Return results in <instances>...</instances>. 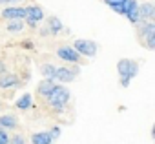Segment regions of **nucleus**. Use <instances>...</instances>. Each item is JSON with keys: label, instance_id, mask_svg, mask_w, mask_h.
<instances>
[{"label": "nucleus", "instance_id": "19", "mask_svg": "<svg viewBox=\"0 0 155 144\" xmlns=\"http://www.w3.org/2000/svg\"><path fill=\"white\" fill-rule=\"evenodd\" d=\"M48 133H49V137H51V140L55 142V140H57V139L60 137V128H58V126H55V128H53L51 131H48Z\"/></svg>", "mask_w": 155, "mask_h": 144}, {"label": "nucleus", "instance_id": "9", "mask_svg": "<svg viewBox=\"0 0 155 144\" xmlns=\"http://www.w3.org/2000/svg\"><path fill=\"white\" fill-rule=\"evenodd\" d=\"M139 4H137V0H124L122 4H119V6H111V9L115 11V13H119V15H122V17H126L131 9H135Z\"/></svg>", "mask_w": 155, "mask_h": 144}, {"label": "nucleus", "instance_id": "13", "mask_svg": "<svg viewBox=\"0 0 155 144\" xmlns=\"http://www.w3.org/2000/svg\"><path fill=\"white\" fill-rule=\"evenodd\" d=\"M24 11H26V17L24 18H33L37 22H40L44 18V11L38 6H28V8H24Z\"/></svg>", "mask_w": 155, "mask_h": 144}, {"label": "nucleus", "instance_id": "1", "mask_svg": "<svg viewBox=\"0 0 155 144\" xmlns=\"http://www.w3.org/2000/svg\"><path fill=\"white\" fill-rule=\"evenodd\" d=\"M46 100H48V104H49L57 113H60V111L66 110V106H68V102H69V91H68L64 86L57 84V86L53 88V91L46 95Z\"/></svg>", "mask_w": 155, "mask_h": 144}, {"label": "nucleus", "instance_id": "24", "mask_svg": "<svg viewBox=\"0 0 155 144\" xmlns=\"http://www.w3.org/2000/svg\"><path fill=\"white\" fill-rule=\"evenodd\" d=\"M2 73H6V64L0 60V75H2Z\"/></svg>", "mask_w": 155, "mask_h": 144}, {"label": "nucleus", "instance_id": "10", "mask_svg": "<svg viewBox=\"0 0 155 144\" xmlns=\"http://www.w3.org/2000/svg\"><path fill=\"white\" fill-rule=\"evenodd\" d=\"M24 17H26L24 8H6L2 11V18H6V20H15V18H22L24 20Z\"/></svg>", "mask_w": 155, "mask_h": 144}, {"label": "nucleus", "instance_id": "23", "mask_svg": "<svg viewBox=\"0 0 155 144\" xmlns=\"http://www.w3.org/2000/svg\"><path fill=\"white\" fill-rule=\"evenodd\" d=\"M26 22H28V26H29V28H33V29L38 26V22H37V20H33V18H26Z\"/></svg>", "mask_w": 155, "mask_h": 144}, {"label": "nucleus", "instance_id": "5", "mask_svg": "<svg viewBox=\"0 0 155 144\" xmlns=\"http://www.w3.org/2000/svg\"><path fill=\"white\" fill-rule=\"evenodd\" d=\"M57 55H58V58H60V60H66V62H71V64H77V62L81 60V55L77 53L73 47H68V46L58 47Z\"/></svg>", "mask_w": 155, "mask_h": 144}, {"label": "nucleus", "instance_id": "3", "mask_svg": "<svg viewBox=\"0 0 155 144\" xmlns=\"http://www.w3.org/2000/svg\"><path fill=\"white\" fill-rule=\"evenodd\" d=\"M73 49L79 53L81 57H82V55H84V57H95L97 51H99V46H97V42L88 40V38H77V40L73 42Z\"/></svg>", "mask_w": 155, "mask_h": 144}, {"label": "nucleus", "instance_id": "12", "mask_svg": "<svg viewBox=\"0 0 155 144\" xmlns=\"http://www.w3.org/2000/svg\"><path fill=\"white\" fill-rule=\"evenodd\" d=\"M57 86V82L53 80V79H44L42 82H38V86H37V93L38 95H42V97H46L48 93H51L53 91V88Z\"/></svg>", "mask_w": 155, "mask_h": 144}, {"label": "nucleus", "instance_id": "15", "mask_svg": "<svg viewBox=\"0 0 155 144\" xmlns=\"http://www.w3.org/2000/svg\"><path fill=\"white\" fill-rule=\"evenodd\" d=\"M51 142L53 140H51L48 131H38V133H35L31 137V144H51Z\"/></svg>", "mask_w": 155, "mask_h": 144}, {"label": "nucleus", "instance_id": "4", "mask_svg": "<svg viewBox=\"0 0 155 144\" xmlns=\"http://www.w3.org/2000/svg\"><path fill=\"white\" fill-rule=\"evenodd\" d=\"M117 71H119V75L120 77H137L139 75V64L135 60H130V58H120L117 62Z\"/></svg>", "mask_w": 155, "mask_h": 144}, {"label": "nucleus", "instance_id": "16", "mask_svg": "<svg viewBox=\"0 0 155 144\" xmlns=\"http://www.w3.org/2000/svg\"><path fill=\"white\" fill-rule=\"evenodd\" d=\"M31 106H33V97H31L29 93H24V95L17 100V108H18V110H24V111H26V110H29Z\"/></svg>", "mask_w": 155, "mask_h": 144}, {"label": "nucleus", "instance_id": "22", "mask_svg": "<svg viewBox=\"0 0 155 144\" xmlns=\"http://www.w3.org/2000/svg\"><path fill=\"white\" fill-rule=\"evenodd\" d=\"M130 80H131L130 77H120V86L122 88H128L130 86Z\"/></svg>", "mask_w": 155, "mask_h": 144}, {"label": "nucleus", "instance_id": "21", "mask_svg": "<svg viewBox=\"0 0 155 144\" xmlns=\"http://www.w3.org/2000/svg\"><path fill=\"white\" fill-rule=\"evenodd\" d=\"M0 144H9V135L0 128Z\"/></svg>", "mask_w": 155, "mask_h": 144}, {"label": "nucleus", "instance_id": "11", "mask_svg": "<svg viewBox=\"0 0 155 144\" xmlns=\"http://www.w3.org/2000/svg\"><path fill=\"white\" fill-rule=\"evenodd\" d=\"M17 126H18V120L13 113H6L0 117V128L2 129H15Z\"/></svg>", "mask_w": 155, "mask_h": 144}, {"label": "nucleus", "instance_id": "8", "mask_svg": "<svg viewBox=\"0 0 155 144\" xmlns=\"http://www.w3.org/2000/svg\"><path fill=\"white\" fill-rule=\"evenodd\" d=\"M137 11H139V18L153 22V18H155V6L151 2H144V4L137 6Z\"/></svg>", "mask_w": 155, "mask_h": 144}, {"label": "nucleus", "instance_id": "20", "mask_svg": "<svg viewBox=\"0 0 155 144\" xmlns=\"http://www.w3.org/2000/svg\"><path fill=\"white\" fill-rule=\"evenodd\" d=\"M9 144H26V139L22 135H15V137L9 139Z\"/></svg>", "mask_w": 155, "mask_h": 144}, {"label": "nucleus", "instance_id": "7", "mask_svg": "<svg viewBox=\"0 0 155 144\" xmlns=\"http://www.w3.org/2000/svg\"><path fill=\"white\" fill-rule=\"evenodd\" d=\"M20 86V80L15 73H2L0 75V88L2 90H9V88H18Z\"/></svg>", "mask_w": 155, "mask_h": 144}, {"label": "nucleus", "instance_id": "18", "mask_svg": "<svg viewBox=\"0 0 155 144\" xmlns=\"http://www.w3.org/2000/svg\"><path fill=\"white\" fill-rule=\"evenodd\" d=\"M24 29V20L22 18H15V20H9L8 22V31L9 33H18Z\"/></svg>", "mask_w": 155, "mask_h": 144}, {"label": "nucleus", "instance_id": "17", "mask_svg": "<svg viewBox=\"0 0 155 144\" xmlns=\"http://www.w3.org/2000/svg\"><path fill=\"white\" fill-rule=\"evenodd\" d=\"M55 71H57V66H53V64H42L40 66V73L44 75V79H53L55 77Z\"/></svg>", "mask_w": 155, "mask_h": 144}, {"label": "nucleus", "instance_id": "14", "mask_svg": "<svg viewBox=\"0 0 155 144\" xmlns=\"http://www.w3.org/2000/svg\"><path fill=\"white\" fill-rule=\"evenodd\" d=\"M48 29H49V33L57 35V33H60L64 29V26H62V22H60L58 17H49L48 18Z\"/></svg>", "mask_w": 155, "mask_h": 144}, {"label": "nucleus", "instance_id": "25", "mask_svg": "<svg viewBox=\"0 0 155 144\" xmlns=\"http://www.w3.org/2000/svg\"><path fill=\"white\" fill-rule=\"evenodd\" d=\"M18 0H0V4H15Z\"/></svg>", "mask_w": 155, "mask_h": 144}, {"label": "nucleus", "instance_id": "6", "mask_svg": "<svg viewBox=\"0 0 155 144\" xmlns=\"http://www.w3.org/2000/svg\"><path fill=\"white\" fill-rule=\"evenodd\" d=\"M75 77H77V73H75L73 69H69V67H57L53 79L58 80V82H62V84H68V82H73Z\"/></svg>", "mask_w": 155, "mask_h": 144}, {"label": "nucleus", "instance_id": "26", "mask_svg": "<svg viewBox=\"0 0 155 144\" xmlns=\"http://www.w3.org/2000/svg\"><path fill=\"white\" fill-rule=\"evenodd\" d=\"M40 35H42V37H46V35H49V29H48V28H44V29L40 31Z\"/></svg>", "mask_w": 155, "mask_h": 144}, {"label": "nucleus", "instance_id": "2", "mask_svg": "<svg viewBox=\"0 0 155 144\" xmlns=\"http://www.w3.org/2000/svg\"><path fill=\"white\" fill-rule=\"evenodd\" d=\"M135 26H137V29H139L140 38H144L146 47H148V49H155V24H153L151 20H142V18H139V20L135 22Z\"/></svg>", "mask_w": 155, "mask_h": 144}]
</instances>
